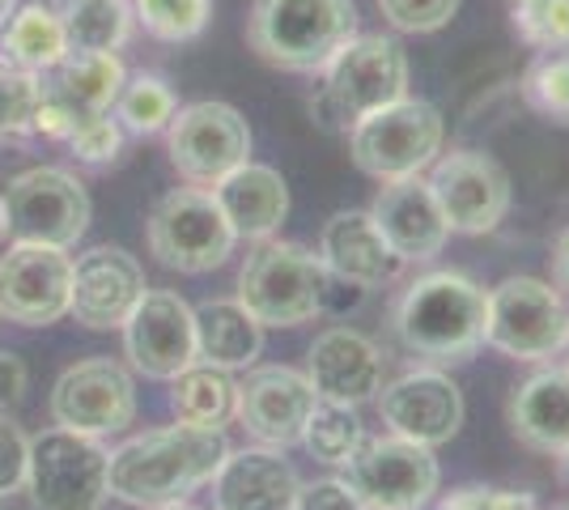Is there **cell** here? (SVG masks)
<instances>
[{
  "label": "cell",
  "instance_id": "d6a6232c",
  "mask_svg": "<svg viewBox=\"0 0 569 510\" xmlns=\"http://www.w3.org/2000/svg\"><path fill=\"white\" fill-rule=\"evenodd\" d=\"M132 13L144 34L162 43H191L213 18V0H132Z\"/></svg>",
  "mask_w": 569,
  "mask_h": 510
},
{
  "label": "cell",
  "instance_id": "bcb514c9",
  "mask_svg": "<svg viewBox=\"0 0 569 510\" xmlns=\"http://www.w3.org/2000/svg\"><path fill=\"white\" fill-rule=\"evenodd\" d=\"M9 13H13V0H0V22H4Z\"/></svg>",
  "mask_w": 569,
  "mask_h": 510
},
{
  "label": "cell",
  "instance_id": "f1b7e54d",
  "mask_svg": "<svg viewBox=\"0 0 569 510\" xmlns=\"http://www.w3.org/2000/svg\"><path fill=\"white\" fill-rule=\"evenodd\" d=\"M170 413L183 426L226 430L238 413V379L221 366L191 362L170 379Z\"/></svg>",
  "mask_w": 569,
  "mask_h": 510
},
{
  "label": "cell",
  "instance_id": "3957f363",
  "mask_svg": "<svg viewBox=\"0 0 569 510\" xmlns=\"http://www.w3.org/2000/svg\"><path fill=\"white\" fill-rule=\"evenodd\" d=\"M357 34L353 0H256L247 18L251 51L281 73H323Z\"/></svg>",
  "mask_w": 569,
  "mask_h": 510
},
{
  "label": "cell",
  "instance_id": "603a6c76",
  "mask_svg": "<svg viewBox=\"0 0 569 510\" xmlns=\"http://www.w3.org/2000/svg\"><path fill=\"white\" fill-rule=\"evenodd\" d=\"M209 486L217 510H293L302 477L277 447H242L221 460Z\"/></svg>",
  "mask_w": 569,
  "mask_h": 510
},
{
  "label": "cell",
  "instance_id": "9a60e30c",
  "mask_svg": "<svg viewBox=\"0 0 569 510\" xmlns=\"http://www.w3.org/2000/svg\"><path fill=\"white\" fill-rule=\"evenodd\" d=\"M379 417L387 426V434L408 438V442H421L429 451H438L442 442H451L463 430V391L455 383L442 366H417V370H403L400 379L382 383Z\"/></svg>",
  "mask_w": 569,
  "mask_h": 510
},
{
  "label": "cell",
  "instance_id": "277c9868",
  "mask_svg": "<svg viewBox=\"0 0 569 510\" xmlns=\"http://www.w3.org/2000/svg\"><path fill=\"white\" fill-rule=\"evenodd\" d=\"M328 268L319 251L284 239H263L238 268V302L263 328H298L323 311L328 302Z\"/></svg>",
  "mask_w": 569,
  "mask_h": 510
},
{
  "label": "cell",
  "instance_id": "f546056e",
  "mask_svg": "<svg viewBox=\"0 0 569 510\" xmlns=\"http://www.w3.org/2000/svg\"><path fill=\"white\" fill-rule=\"evenodd\" d=\"M69 51H119L132 39V0H69L60 9Z\"/></svg>",
  "mask_w": 569,
  "mask_h": 510
},
{
  "label": "cell",
  "instance_id": "836d02e7",
  "mask_svg": "<svg viewBox=\"0 0 569 510\" xmlns=\"http://www.w3.org/2000/svg\"><path fill=\"white\" fill-rule=\"evenodd\" d=\"M510 22L527 48L569 51V0H510Z\"/></svg>",
  "mask_w": 569,
  "mask_h": 510
},
{
  "label": "cell",
  "instance_id": "484cf974",
  "mask_svg": "<svg viewBox=\"0 0 569 510\" xmlns=\"http://www.w3.org/2000/svg\"><path fill=\"white\" fill-rule=\"evenodd\" d=\"M128 81V69L116 51H69L56 69L43 73V94L69 107L72 116H111L119 90Z\"/></svg>",
  "mask_w": 569,
  "mask_h": 510
},
{
  "label": "cell",
  "instance_id": "6da1fadb",
  "mask_svg": "<svg viewBox=\"0 0 569 510\" xmlns=\"http://www.w3.org/2000/svg\"><path fill=\"white\" fill-rule=\"evenodd\" d=\"M226 456V430H200L183 421L144 430L111 451V498L141 510L191 502V493L217 477Z\"/></svg>",
  "mask_w": 569,
  "mask_h": 510
},
{
  "label": "cell",
  "instance_id": "60d3db41",
  "mask_svg": "<svg viewBox=\"0 0 569 510\" xmlns=\"http://www.w3.org/2000/svg\"><path fill=\"white\" fill-rule=\"evenodd\" d=\"M26 362L18 358V353H4L0 349V413H9L18 400H22V391H26Z\"/></svg>",
  "mask_w": 569,
  "mask_h": 510
},
{
  "label": "cell",
  "instance_id": "f6af8a7d",
  "mask_svg": "<svg viewBox=\"0 0 569 510\" xmlns=\"http://www.w3.org/2000/svg\"><path fill=\"white\" fill-rule=\"evenodd\" d=\"M557 468H561V481H566V486H569V451H566V456H561V460H557Z\"/></svg>",
  "mask_w": 569,
  "mask_h": 510
},
{
  "label": "cell",
  "instance_id": "8992f818",
  "mask_svg": "<svg viewBox=\"0 0 569 510\" xmlns=\"http://www.w3.org/2000/svg\"><path fill=\"white\" fill-rule=\"evenodd\" d=\"M94 204L86 183L64 167H30L0 192V239L39 247H77Z\"/></svg>",
  "mask_w": 569,
  "mask_h": 510
},
{
  "label": "cell",
  "instance_id": "7402d4cb",
  "mask_svg": "<svg viewBox=\"0 0 569 510\" xmlns=\"http://www.w3.org/2000/svg\"><path fill=\"white\" fill-rule=\"evenodd\" d=\"M319 260L332 281H345L353 290H375L403 272V260L387 247L370 209H340L328 218L319 234Z\"/></svg>",
  "mask_w": 569,
  "mask_h": 510
},
{
  "label": "cell",
  "instance_id": "cb8c5ba5",
  "mask_svg": "<svg viewBox=\"0 0 569 510\" xmlns=\"http://www.w3.org/2000/svg\"><path fill=\"white\" fill-rule=\"evenodd\" d=\"M506 421L527 451L561 460L569 451V366H540L527 374L510 391Z\"/></svg>",
  "mask_w": 569,
  "mask_h": 510
},
{
  "label": "cell",
  "instance_id": "8d00e7d4",
  "mask_svg": "<svg viewBox=\"0 0 569 510\" xmlns=\"http://www.w3.org/2000/svg\"><path fill=\"white\" fill-rule=\"evenodd\" d=\"M463 0H379V13L400 34H433L451 26Z\"/></svg>",
  "mask_w": 569,
  "mask_h": 510
},
{
  "label": "cell",
  "instance_id": "ac0fdd59",
  "mask_svg": "<svg viewBox=\"0 0 569 510\" xmlns=\"http://www.w3.org/2000/svg\"><path fill=\"white\" fill-rule=\"evenodd\" d=\"M319 396L310 388L307 370L293 366H256L238 383V413L234 421L256 438L260 447H302L310 413Z\"/></svg>",
  "mask_w": 569,
  "mask_h": 510
},
{
  "label": "cell",
  "instance_id": "ab89813d",
  "mask_svg": "<svg viewBox=\"0 0 569 510\" xmlns=\"http://www.w3.org/2000/svg\"><path fill=\"white\" fill-rule=\"evenodd\" d=\"M293 510H366V507H361V498L340 477H323V481H310V486L298 489V507Z\"/></svg>",
  "mask_w": 569,
  "mask_h": 510
},
{
  "label": "cell",
  "instance_id": "44dd1931",
  "mask_svg": "<svg viewBox=\"0 0 569 510\" xmlns=\"http://www.w3.org/2000/svg\"><path fill=\"white\" fill-rule=\"evenodd\" d=\"M370 218L403 264H429L451 243V226L442 218V204H438L426 174L382 183L375 204H370Z\"/></svg>",
  "mask_w": 569,
  "mask_h": 510
},
{
  "label": "cell",
  "instance_id": "f35d334b",
  "mask_svg": "<svg viewBox=\"0 0 569 510\" xmlns=\"http://www.w3.org/2000/svg\"><path fill=\"white\" fill-rule=\"evenodd\" d=\"M26 460H30V438L0 413V498H13L26 489Z\"/></svg>",
  "mask_w": 569,
  "mask_h": 510
},
{
  "label": "cell",
  "instance_id": "7c38bea8",
  "mask_svg": "<svg viewBox=\"0 0 569 510\" xmlns=\"http://www.w3.org/2000/svg\"><path fill=\"white\" fill-rule=\"evenodd\" d=\"M167 149L170 167L179 170V179L188 188H209L238 170L242 162H251V128L242 120V111L230 102H191L179 107L174 120L167 128Z\"/></svg>",
  "mask_w": 569,
  "mask_h": 510
},
{
  "label": "cell",
  "instance_id": "d4e9b609",
  "mask_svg": "<svg viewBox=\"0 0 569 510\" xmlns=\"http://www.w3.org/2000/svg\"><path fill=\"white\" fill-rule=\"evenodd\" d=\"M213 196L230 230L251 243L272 239L281 221L289 218V183L281 179V170L263 167V162H242L238 170H230L213 188Z\"/></svg>",
  "mask_w": 569,
  "mask_h": 510
},
{
  "label": "cell",
  "instance_id": "83f0119b",
  "mask_svg": "<svg viewBox=\"0 0 569 510\" xmlns=\"http://www.w3.org/2000/svg\"><path fill=\"white\" fill-rule=\"evenodd\" d=\"M69 56V34L60 9L30 0L22 9H13L0 22V64L26 69V73H48Z\"/></svg>",
  "mask_w": 569,
  "mask_h": 510
},
{
  "label": "cell",
  "instance_id": "c3c4849f",
  "mask_svg": "<svg viewBox=\"0 0 569 510\" xmlns=\"http://www.w3.org/2000/svg\"><path fill=\"white\" fill-rule=\"evenodd\" d=\"M566 353H569V349H566Z\"/></svg>",
  "mask_w": 569,
  "mask_h": 510
},
{
  "label": "cell",
  "instance_id": "b9f144b4",
  "mask_svg": "<svg viewBox=\"0 0 569 510\" xmlns=\"http://www.w3.org/2000/svg\"><path fill=\"white\" fill-rule=\"evenodd\" d=\"M552 286H557L561 298L569 302V230L557 239V247H552Z\"/></svg>",
  "mask_w": 569,
  "mask_h": 510
},
{
  "label": "cell",
  "instance_id": "5b68a950",
  "mask_svg": "<svg viewBox=\"0 0 569 510\" xmlns=\"http://www.w3.org/2000/svg\"><path fill=\"white\" fill-rule=\"evenodd\" d=\"M447 149V120L426 98H400L391 107H379L349 128V153L361 174L375 183H396L426 174L438 153Z\"/></svg>",
  "mask_w": 569,
  "mask_h": 510
},
{
  "label": "cell",
  "instance_id": "4dcf8cb0",
  "mask_svg": "<svg viewBox=\"0 0 569 510\" xmlns=\"http://www.w3.org/2000/svg\"><path fill=\"white\" fill-rule=\"evenodd\" d=\"M174 111H179V94L170 90L167 77L158 73L128 77L116 98V107H111L119 128L132 132V137H158V132H167Z\"/></svg>",
  "mask_w": 569,
  "mask_h": 510
},
{
  "label": "cell",
  "instance_id": "7dc6e473",
  "mask_svg": "<svg viewBox=\"0 0 569 510\" xmlns=\"http://www.w3.org/2000/svg\"><path fill=\"white\" fill-rule=\"evenodd\" d=\"M162 510H200V507H191V502H174V507H162Z\"/></svg>",
  "mask_w": 569,
  "mask_h": 510
},
{
  "label": "cell",
  "instance_id": "1f68e13d",
  "mask_svg": "<svg viewBox=\"0 0 569 510\" xmlns=\"http://www.w3.org/2000/svg\"><path fill=\"white\" fill-rule=\"evenodd\" d=\"M361 442H366V426H361L357 409L332 404V400H319L302 430V447L310 451V460L328 463V468H345Z\"/></svg>",
  "mask_w": 569,
  "mask_h": 510
},
{
  "label": "cell",
  "instance_id": "5bb4252c",
  "mask_svg": "<svg viewBox=\"0 0 569 510\" xmlns=\"http://www.w3.org/2000/svg\"><path fill=\"white\" fill-rule=\"evenodd\" d=\"M51 421L60 430L107 438L137 421V383L111 358L72 362L51 388Z\"/></svg>",
  "mask_w": 569,
  "mask_h": 510
},
{
  "label": "cell",
  "instance_id": "ee69618b",
  "mask_svg": "<svg viewBox=\"0 0 569 510\" xmlns=\"http://www.w3.org/2000/svg\"><path fill=\"white\" fill-rule=\"evenodd\" d=\"M489 510H536V498L510 493V489H489Z\"/></svg>",
  "mask_w": 569,
  "mask_h": 510
},
{
  "label": "cell",
  "instance_id": "52a82bcc",
  "mask_svg": "<svg viewBox=\"0 0 569 510\" xmlns=\"http://www.w3.org/2000/svg\"><path fill=\"white\" fill-rule=\"evenodd\" d=\"M26 493L34 510H102L111 498V451L102 438L51 426L30 438Z\"/></svg>",
  "mask_w": 569,
  "mask_h": 510
},
{
  "label": "cell",
  "instance_id": "8fae6325",
  "mask_svg": "<svg viewBox=\"0 0 569 510\" xmlns=\"http://www.w3.org/2000/svg\"><path fill=\"white\" fill-rule=\"evenodd\" d=\"M340 481L353 489L366 510H426L442 489V468L421 442L396 434H366L345 463Z\"/></svg>",
  "mask_w": 569,
  "mask_h": 510
},
{
  "label": "cell",
  "instance_id": "7a4b0ae2",
  "mask_svg": "<svg viewBox=\"0 0 569 510\" xmlns=\"http://www.w3.org/2000/svg\"><path fill=\"white\" fill-rule=\"evenodd\" d=\"M489 323V290H480L472 277L438 268L417 277L391 307V328L408 353L426 358L429 366L468 362L485 344Z\"/></svg>",
  "mask_w": 569,
  "mask_h": 510
},
{
  "label": "cell",
  "instance_id": "9c48e42d",
  "mask_svg": "<svg viewBox=\"0 0 569 510\" xmlns=\"http://www.w3.org/2000/svg\"><path fill=\"white\" fill-rule=\"evenodd\" d=\"M485 344L515 362H552L569 349V302L552 281L506 277L489 290Z\"/></svg>",
  "mask_w": 569,
  "mask_h": 510
},
{
  "label": "cell",
  "instance_id": "74e56055",
  "mask_svg": "<svg viewBox=\"0 0 569 510\" xmlns=\"http://www.w3.org/2000/svg\"><path fill=\"white\" fill-rule=\"evenodd\" d=\"M72 149L77 162H90V167H107L116 162L119 149H123V128L116 116H90L72 128V137L64 141Z\"/></svg>",
  "mask_w": 569,
  "mask_h": 510
},
{
  "label": "cell",
  "instance_id": "4fadbf2b",
  "mask_svg": "<svg viewBox=\"0 0 569 510\" xmlns=\"http://www.w3.org/2000/svg\"><path fill=\"white\" fill-rule=\"evenodd\" d=\"M426 179L442 204L451 234H472V239L493 234L515 204L510 174L501 170L498 158L480 149H451V153L442 149Z\"/></svg>",
  "mask_w": 569,
  "mask_h": 510
},
{
  "label": "cell",
  "instance_id": "d6986e66",
  "mask_svg": "<svg viewBox=\"0 0 569 510\" xmlns=\"http://www.w3.org/2000/svg\"><path fill=\"white\" fill-rule=\"evenodd\" d=\"M119 332H123V358L144 379L170 383L196 362V319L174 290H144L137 311Z\"/></svg>",
  "mask_w": 569,
  "mask_h": 510
},
{
  "label": "cell",
  "instance_id": "ba28073f",
  "mask_svg": "<svg viewBox=\"0 0 569 510\" xmlns=\"http://www.w3.org/2000/svg\"><path fill=\"white\" fill-rule=\"evenodd\" d=\"M144 243L162 268L200 277L234 256L238 234L209 188H174L149 209Z\"/></svg>",
  "mask_w": 569,
  "mask_h": 510
},
{
  "label": "cell",
  "instance_id": "e575fe53",
  "mask_svg": "<svg viewBox=\"0 0 569 510\" xmlns=\"http://www.w3.org/2000/svg\"><path fill=\"white\" fill-rule=\"evenodd\" d=\"M43 102V77L0 64V137H26Z\"/></svg>",
  "mask_w": 569,
  "mask_h": 510
},
{
  "label": "cell",
  "instance_id": "4316f807",
  "mask_svg": "<svg viewBox=\"0 0 569 510\" xmlns=\"http://www.w3.org/2000/svg\"><path fill=\"white\" fill-rule=\"evenodd\" d=\"M196 319V362L221 370H251L263 353V323L238 298H209L191 307Z\"/></svg>",
  "mask_w": 569,
  "mask_h": 510
},
{
  "label": "cell",
  "instance_id": "7bdbcfd3",
  "mask_svg": "<svg viewBox=\"0 0 569 510\" xmlns=\"http://www.w3.org/2000/svg\"><path fill=\"white\" fill-rule=\"evenodd\" d=\"M438 510H489V489H455Z\"/></svg>",
  "mask_w": 569,
  "mask_h": 510
},
{
  "label": "cell",
  "instance_id": "d590c367",
  "mask_svg": "<svg viewBox=\"0 0 569 510\" xmlns=\"http://www.w3.org/2000/svg\"><path fill=\"white\" fill-rule=\"evenodd\" d=\"M522 94H527V102L540 116L569 123V51H548V56H540L527 69V77H522Z\"/></svg>",
  "mask_w": 569,
  "mask_h": 510
},
{
  "label": "cell",
  "instance_id": "ffe728a7",
  "mask_svg": "<svg viewBox=\"0 0 569 510\" xmlns=\"http://www.w3.org/2000/svg\"><path fill=\"white\" fill-rule=\"evenodd\" d=\"M382 374H387V358H382L379 340L357 328L336 323L310 340L307 379L319 400L361 409L382 391Z\"/></svg>",
  "mask_w": 569,
  "mask_h": 510
},
{
  "label": "cell",
  "instance_id": "2e32d148",
  "mask_svg": "<svg viewBox=\"0 0 569 510\" xmlns=\"http://www.w3.org/2000/svg\"><path fill=\"white\" fill-rule=\"evenodd\" d=\"M72 256L64 247L9 243L0 256V319L18 328H51L69 316Z\"/></svg>",
  "mask_w": 569,
  "mask_h": 510
},
{
  "label": "cell",
  "instance_id": "30bf717a",
  "mask_svg": "<svg viewBox=\"0 0 569 510\" xmlns=\"http://www.w3.org/2000/svg\"><path fill=\"white\" fill-rule=\"evenodd\" d=\"M408 81H412L408 51L396 34H357L353 43L336 51L332 64L323 69L319 111L328 120L353 128L361 116L408 98Z\"/></svg>",
  "mask_w": 569,
  "mask_h": 510
},
{
  "label": "cell",
  "instance_id": "e0dca14e",
  "mask_svg": "<svg viewBox=\"0 0 569 510\" xmlns=\"http://www.w3.org/2000/svg\"><path fill=\"white\" fill-rule=\"evenodd\" d=\"M149 281L137 256L116 243H98L72 260L69 316L90 332H119L137 311Z\"/></svg>",
  "mask_w": 569,
  "mask_h": 510
}]
</instances>
